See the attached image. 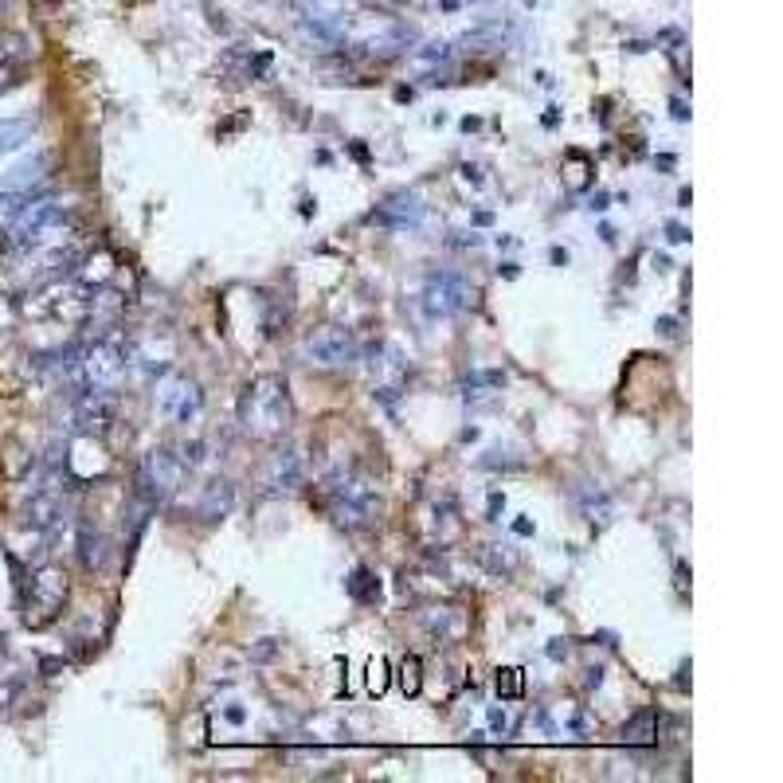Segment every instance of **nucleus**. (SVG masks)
<instances>
[{"instance_id":"5","label":"nucleus","mask_w":783,"mask_h":783,"mask_svg":"<svg viewBox=\"0 0 783 783\" xmlns=\"http://www.w3.org/2000/svg\"><path fill=\"white\" fill-rule=\"evenodd\" d=\"M126 345L118 337H94L83 341V361H79V388H118L126 372Z\"/></svg>"},{"instance_id":"23","label":"nucleus","mask_w":783,"mask_h":783,"mask_svg":"<svg viewBox=\"0 0 783 783\" xmlns=\"http://www.w3.org/2000/svg\"><path fill=\"white\" fill-rule=\"evenodd\" d=\"M32 134H36V122H28V118L0 122V153H4V149H20Z\"/></svg>"},{"instance_id":"14","label":"nucleus","mask_w":783,"mask_h":783,"mask_svg":"<svg viewBox=\"0 0 783 783\" xmlns=\"http://www.w3.org/2000/svg\"><path fill=\"white\" fill-rule=\"evenodd\" d=\"M231 506H235V486H231L228 478H212L208 486H204V494H200V506L196 513L204 517V521H220V517H228Z\"/></svg>"},{"instance_id":"16","label":"nucleus","mask_w":783,"mask_h":783,"mask_svg":"<svg viewBox=\"0 0 783 783\" xmlns=\"http://www.w3.org/2000/svg\"><path fill=\"white\" fill-rule=\"evenodd\" d=\"M75 545H79V560H83V568H87V572H102V568H106V560H110V545H106V537H102L94 525H79Z\"/></svg>"},{"instance_id":"9","label":"nucleus","mask_w":783,"mask_h":783,"mask_svg":"<svg viewBox=\"0 0 783 783\" xmlns=\"http://www.w3.org/2000/svg\"><path fill=\"white\" fill-rule=\"evenodd\" d=\"M357 353H361L357 337L349 329H341V325H322L318 333L306 337V357L314 365H322V369H345V365L357 361Z\"/></svg>"},{"instance_id":"18","label":"nucleus","mask_w":783,"mask_h":783,"mask_svg":"<svg viewBox=\"0 0 783 783\" xmlns=\"http://www.w3.org/2000/svg\"><path fill=\"white\" fill-rule=\"evenodd\" d=\"M114 271H118V267H114V255H110V251H94L91 259L79 263L75 278H79L83 286H91V290H102V286L114 278Z\"/></svg>"},{"instance_id":"20","label":"nucleus","mask_w":783,"mask_h":783,"mask_svg":"<svg viewBox=\"0 0 783 783\" xmlns=\"http://www.w3.org/2000/svg\"><path fill=\"white\" fill-rule=\"evenodd\" d=\"M623 740L635 744V748L654 744V740H658V713H654V709H639V713L623 725Z\"/></svg>"},{"instance_id":"6","label":"nucleus","mask_w":783,"mask_h":783,"mask_svg":"<svg viewBox=\"0 0 783 783\" xmlns=\"http://www.w3.org/2000/svg\"><path fill=\"white\" fill-rule=\"evenodd\" d=\"M181 482H185V459H177L173 451L157 447V451H149V455L141 459V486H145L149 506L169 502V498L181 490Z\"/></svg>"},{"instance_id":"1","label":"nucleus","mask_w":783,"mask_h":783,"mask_svg":"<svg viewBox=\"0 0 783 783\" xmlns=\"http://www.w3.org/2000/svg\"><path fill=\"white\" fill-rule=\"evenodd\" d=\"M290 388L282 376H255L239 396V427L251 439H278L290 427Z\"/></svg>"},{"instance_id":"38","label":"nucleus","mask_w":783,"mask_h":783,"mask_svg":"<svg viewBox=\"0 0 783 783\" xmlns=\"http://www.w3.org/2000/svg\"><path fill=\"white\" fill-rule=\"evenodd\" d=\"M498 271H502V275H506V278H517V263H502Z\"/></svg>"},{"instance_id":"10","label":"nucleus","mask_w":783,"mask_h":783,"mask_svg":"<svg viewBox=\"0 0 783 783\" xmlns=\"http://www.w3.org/2000/svg\"><path fill=\"white\" fill-rule=\"evenodd\" d=\"M419 220H423V200H419L415 192H392V196L372 212V224L392 228V231L419 228Z\"/></svg>"},{"instance_id":"25","label":"nucleus","mask_w":783,"mask_h":783,"mask_svg":"<svg viewBox=\"0 0 783 783\" xmlns=\"http://www.w3.org/2000/svg\"><path fill=\"white\" fill-rule=\"evenodd\" d=\"M400 686H404L408 697H415L419 686H423V666H419V658H415V654H408V658L400 662Z\"/></svg>"},{"instance_id":"4","label":"nucleus","mask_w":783,"mask_h":783,"mask_svg":"<svg viewBox=\"0 0 783 783\" xmlns=\"http://www.w3.org/2000/svg\"><path fill=\"white\" fill-rule=\"evenodd\" d=\"M67 603V572L59 564H44L32 572L24 584V623L28 627H47Z\"/></svg>"},{"instance_id":"27","label":"nucleus","mask_w":783,"mask_h":783,"mask_svg":"<svg viewBox=\"0 0 783 783\" xmlns=\"http://www.w3.org/2000/svg\"><path fill=\"white\" fill-rule=\"evenodd\" d=\"M419 55H423V59H447V55H451V44H443V40H439V44H427Z\"/></svg>"},{"instance_id":"39","label":"nucleus","mask_w":783,"mask_h":783,"mask_svg":"<svg viewBox=\"0 0 783 783\" xmlns=\"http://www.w3.org/2000/svg\"><path fill=\"white\" fill-rule=\"evenodd\" d=\"M670 239H674V243H686L690 235H686V231H682V228H670Z\"/></svg>"},{"instance_id":"29","label":"nucleus","mask_w":783,"mask_h":783,"mask_svg":"<svg viewBox=\"0 0 783 783\" xmlns=\"http://www.w3.org/2000/svg\"><path fill=\"white\" fill-rule=\"evenodd\" d=\"M506 509V498L502 494H490V506H486V513H490V521H498V513Z\"/></svg>"},{"instance_id":"26","label":"nucleus","mask_w":783,"mask_h":783,"mask_svg":"<svg viewBox=\"0 0 783 783\" xmlns=\"http://www.w3.org/2000/svg\"><path fill=\"white\" fill-rule=\"evenodd\" d=\"M384 690H388V658H384V654H376V658L369 662V693L380 697Z\"/></svg>"},{"instance_id":"30","label":"nucleus","mask_w":783,"mask_h":783,"mask_svg":"<svg viewBox=\"0 0 783 783\" xmlns=\"http://www.w3.org/2000/svg\"><path fill=\"white\" fill-rule=\"evenodd\" d=\"M686 576H690V572H686V564L678 560V592H682V596L690 592V580H686Z\"/></svg>"},{"instance_id":"32","label":"nucleus","mask_w":783,"mask_h":783,"mask_svg":"<svg viewBox=\"0 0 783 783\" xmlns=\"http://www.w3.org/2000/svg\"><path fill=\"white\" fill-rule=\"evenodd\" d=\"M513 529H517V533H521V537H529V533H533V521H525V517H521V521H517V525H513Z\"/></svg>"},{"instance_id":"15","label":"nucleus","mask_w":783,"mask_h":783,"mask_svg":"<svg viewBox=\"0 0 783 783\" xmlns=\"http://www.w3.org/2000/svg\"><path fill=\"white\" fill-rule=\"evenodd\" d=\"M161 408H165V412H173L177 419H181V423H188V419H196V415H200V408H204V396H200V388H196V384L177 380V384L165 392Z\"/></svg>"},{"instance_id":"11","label":"nucleus","mask_w":783,"mask_h":783,"mask_svg":"<svg viewBox=\"0 0 783 783\" xmlns=\"http://www.w3.org/2000/svg\"><path fill=\"white\" fill-rule=\"evenodd\" d=\"M263 486H267L271 494H286V490L302 486V459H298L294 451H278V455H271L267 470H263Z\"/></svg>"},{"instance_id":"36","label":"nucleus","mask_w":783,"mask_h":783,"mask_svg":"<svg viewBox=\"0 0 783 783\" xmlns=\"http://www.w3.org/2000/svg\"><path fill=\"white\" fill-rule=\"evenodd\" d=\"M553 263H556V267H564V263H568V251H560V247H553Z\"/></svg>"},{"instance_id":"17","label":"nucleus","mask_w":783,"mask_h":783,"mask_svg":"<svg viewBox=\"0 0 783 783\" xmlns=\"http://www.w3.org/2000/svg\"><path fill=\"white\" fill-rule=\"evenodd\" d=\"M506 372L502 369H482V372H470L466 380H462V396L466 400H474V404H482V400H490L494 392H502L506 388Z\"/></svg>"},{"instance_id":"8","label":"nucleus","mask_w":783,"mask_h":783,"mask_svg":"<svg viewBox=\"0 0 783 783\" xmlns=\"http://www.w3.org/2000/svg\"><path fill=\"white\" fill-rule=\"evenodd\" d=\"M75 427L79 435H102L118 419V388H79L75 392Z\"/></svg>"},{"instance_id":"24","label":"nucleus","mask_w":783,"mask_h":783,"mask_svg":"<svg viewBox=\"0 0 783 783\" xmlns=\"http://www.w3.org/2000/svg\"><path fill=\"white\" fill-rule=\"evenodd\" d=\"M494 686H498V697H506V701H517V697L525 693V674H521L517 666H506V670H498Z\"/></svg>"},{"instance_id":"21","label":"nucleus","mask_w":783,"mask_h":783,"mask_svg":"<svg viewBox=\"0 0 783 783\" xmlns=\"http://www.w3.org/2000/svg\"><path fill=\"white\" fill-rule=\"evenodd\" d=\"M478 564H482L494 580H506V576H513V568H517V549H509V545H486V549L478 553Z\"/></svg>"},{"instance_id":"33","label":"nucleus","mask_w":783,"mask_h":783,"mask_svg":"<svg viewBox=\"0 0 783 783\" xmlns=\"http://www.w3.org/2000/svg\"><path fill=\"white\" fill-rule=\"evenodd\" d=\"M658 329H662L666 337H674V333H678V329H674V318H662V322H658Z\"/></svg>"},{"instance_id":"19","label":"nucleus","mask_w":783,"mask_h":783,"mask_svg":"<svg viewBox=\"0 0 783 783\" xmlns=\"http://www.w3.org/2000/svg\"><path fill=\"white\" fill-rule=\"evenodd\" d=\"M576 502H580L584 517H588L592 525H607V521H611V513H615L611 494H607V490H599V486H584V490L576 494Z\"/></svg>"},{"instance_id":"37","label":"nucleus","mask_w":783,"mask_h":783,"mask_svg":"<svg viewBox=\"0 0 783 783\" xmlns=\"http://www.w3.org/2000/svg\"><path fill=\"white\" fill-rule=\"evenodd\" d=\"M599 682H603V670L596 666V670H588V686H599Z\"/></svg>"},{"instance_id":"31","label":"nucleus","mask_w":783,"mask_h":783,"mask_svg":"<svg viewBox=\"0 0 783 783\" xmlns=\"http://www.w3.org/2000/svg\"><path fill=\"white\" fill-rule=\"evenodd\" d=\"M40 666H44V674H47V678H51V674H55V670H63V662H59V658H44V662H40Z\"/></svg>"},{"instance_id":"12","label":"nucleus","mask_w":783,"mask_h":783,"mask_svg":"<svg viewBox=\"0 0 783 783\" xmlns=\"http://www.w3.org/2000/svg\"><path fill=\"white\" fill-rule=\"evenodd\" d=\"M423 631L435 639V646H451L466 635V619H462V611H455V607H431L423 615Z\"/></svg>"},{"instance_id":"28","label":"nucleus","mask_w":783,"mask_h":783,"mask_svg":"<svg viewBox=\"0 0 783 783\" xmlns=\"http://www.w3.org/2000/svg\"><path fill=\"white\" fill-rule=\"evenodd\" d=\"M490 729H494V733H506L509 729V717L502 713V709H494V713H490Z\"/></svg>"},{"instance_id":"35","label":"nucleus","mask_w":783,"mask_h":783,"mask_svg":"<svg viewBox=\"0 0 783 783\" xmlns=\"http://www.w3.org/2000/svg\"><path fill=\"white\" fill-rule=\"evenodd\" d=\"M462 177H466V181H474V185H482V177H478V169H470V165L462 169Z\"/></svg>"},{"instance_id":"13","label":"nucleus","mask_w":783,"mask_h":783,"mask_svg":"<svg viewBox=\"0 0 783 783\" xmlns=\"http://www.w3.org/2000/svg\"><path fill=\"white\" fill-rule=\"evenodd\" d=\"M51 177V153H36L32 161H24V165H16L4 181H0V188L4 192H32V188H40Z\"/></svg>"},{"instance_id":"34","label":"nucleus","mask_w":783,"mask_h":783,"mask_svg":"<svg viewBox=\"0 0 783 783\" xmlns=\"http://www.w3.org/2000/svg\"><path fill=\"white\" fill-rule=\"evenodd\" d=\"M592 208H596V212L607 208V192H596V196H592Z\"/></svg>"},{"instance_id":"3","label":"nucleus","mask_w":783,"mask_h":783,"mask_svg":"<svg viewBox=\"0 0 783 783\" xmlns=\"http://www.w3.org/2000/svg\"><path fill=\"white\" fill-rule=\"evenodd\" d=\"M71 231V212L55 200H36L28 212L16 216V231H12V243L20 251H44L51 243H59L63 235Z\"/></svg>"},{"instance_id":"22","label":"nucleus","mask_w":783,"mask_h":783,"mask_svg":"<svg viewBox=\"0 0 783 783\" xmlns=\"http://www.w3.org/2000/svg\"><path fill=\"white\" fill-rule=\"evenodd\" d=\"M349 596L357 599V603H376V599H380V580L372 576L365 564L353 568V576H349Z\"/></svg>"},{"instance_id":"7","label":"nucleus","mask_w":783,"mask_h":783,"mask_svg":"<svg viewBox=\"0 0 783 783\" xmlns=\"http://www.w3.org/2000/svg\"><path fill=\"white\" fill-rule=\"evenodd\" d=\"M470 306V282L459 271H435L423 282V310L427 318H455Z\"/></svg>"},{"instance_id":"2","label":"nucleus","mask_w":783,"mask_h":783,"mask_svg":"<svg viewBox=\"0 0 783 783\" xmlns=\"http://www.w3.org/2000/svg\"><path fill=\"white\" fill-rule=\"evenodd\" d=\"M329 494V509H333V521L345 525V529H365L376 521L380 513V490L372 486L365 474L357 470H337L325 486Z\"/></svg>"}]
</instances>
